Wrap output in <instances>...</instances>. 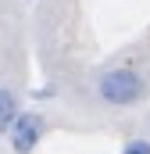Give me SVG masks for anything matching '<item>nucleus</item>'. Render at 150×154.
<instances>
[{"label":"nucleus","mask_w":150,"mask_h":154,"mask_svg":"<svg viewBox=\"0 0 150 154\" xmlns=\"http://www.w3.org/2000/svg\"><path fill=\"white\" fill-rule=\"evenodd\" d=\"M4 136H7V143H11L14 154H32L39 147V140L46 136V118L39 111H18Z\"/></svg>","instance_id":"f03ea898"},{"label":"nucleus","mask_w":150,"mask_h":154,"mask_svg":"<svg viewBox=\"0 0 150 154\" xmlns=\"http://www.w3.org/2000/svg\"><path fill=\"white\" fill-rule=\"evenodd\" d=\"M22 108H18V97H14V90L11 86H0V136L7 133V125L14 122V115H18Z\"/></svg>","instance_id":"7ed1b4c3"},{"label":"nucleus","mask_w":150,"mask_h":154,"mask_svg":"<svg viewBox=\"0 0 150 154\" xmlns=\"http://www.w3.org/2000/svg\"><path fill=\"white\" fill-rule=\"evenodd\" d=\"M122 154H150V140L136 136V140H129V143L122 147Z\"/></svg>","instance_id":"20e7f679"},{"label":"nucleus","mask_w":150,"mask_h":154,"mask_svg":"<svg viewBox=\"0 0 150 154\" xmlns=\"http://www.w3.org/2000/svg\"><path fill=\"white\" fill-rule=\"evenodd\" d=\"M97 97L111 108H132L147 97V79L136 68H107L97 75Z\"/></svg>","instance_id":"f257e3e1"}]
</instances>
